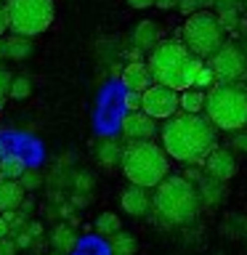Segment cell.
I'll list each match as a JSON object with an SVG mask.
<instances>
[{
	"label": "cell",
	"instance_id": "obj_12",
	"mask_svg": "<svg viewBox=\"0 0 247 255\" xmlns=\"http://www.w3.org/2000/svg\"><path fill=\"white\" fill-rule=\"evenodd\" d=\"M130 43H133L135 51H141V53H154L157 45L162 43V29H159L154 21L143 19V21L135 24V29L130 32Z\"/></svg>",
	"mask_w": 247,
	"mask_h": 255
},
{
	"label": "cell",
	"instance_id": "obj_24",
	"mask_svg": "<svg viewBox=\"0 0 247 255\" xmlns=\"http://www.w3.org/2000/svg\"><path fill=\"white\" fill-rule=\"evenodd\" d=\"M218 19H221V27L226 32H234L242 27V16H239V8H223L218 11Z\"/></svg>",
	"mask_w": 247,
	"mask_h": 255
},
{
	"label": "cell",
	"instance_id": "obj_3",
	"mask_svg": "<svg viewBox=\"0 0 247 255\" xmlns=\"http://www.w3.org/2000/svg\"><path fill=\"white\" fill-rule=\"evenodd\" d=\"M199 191L186 175H167L154 191V213L167 226H186L199 213Z\"/></svg>",
	"mask_w": 247,
	"mask_h": 255
},
{
	"label": "cell",
	"instance_id": "obj_45",
	"mask_svg": "<svg viewBox=\"0 0 247 255\" xmlns=\"http://www.w3.org/2000/svg\"><path fill=\"white\" fill-rule=\"evenodd\" d=\"M51 255H61V253H51Z\"/></svg>",
	"mask_w": 247,
	"mask_h": 255
},
{
	"label": "cell",
	"instance_id": "obj_2",
	"mask_svg": "<svg viewBox=\"0 0 247 255\" xmlns=\"http://www.w3.org/2000/svg\"><path fill=\"white\" fill-rule=\"evenodd\" d=\"M146 64H149L151 75H154V83L167 85L178 93L194 88L199 69L205 67L202 59H197L183 40H162L157 45V51L149 53Z\"/></svg>",
	"mask_w": 247,
	"mask_h": 255
},
{
	"label": "cell",
	"instance_id": "obj_37",
	"mask_svg": "<svg viewBox=\"0 0 247 255\" xmlns=\"http://www.w3.org/2000/svg\"><path fill=\"white\" fill-rule=\"evenodd\" d=\"M127 3H130L133 8H138V11H141V8H149V5H157V0H127Z\"/></svg>",
	"mask_w": 247,
	"mask_h": 255
},
{
	"label": "cell",
	"instance_id": "obj_13",
	"mask_svg": "<svg viewBox=\"0 0 247 255\" xmlns=\"http://www.w3.org/2000/svg\"><path fill=\"white\" fill-rule=\"evenodd\" d=\"M202 167H205L207 175H213V178L226 183L229 178H234V173H237V159L229 149H215L213 154L205 159Z\"/></svg>",
	"mask_w": 247,
	"mask_h": 255
},
{
	"label": "cell",
	"instance_id": "obj_6",
	"mask_svg": "<svg viewBox=\"0 0 247 255\" xmlns=\"http://www.w3.org/2000/svg\"><path fill=\"white\" fill-rule=\"evenodd\" d=\"M223 35H226V29L221 27L218 13L213 11H199L189 16L181 29V40L197 59H213L223 48Z\"/></svg>",
	"mask_w": 247,
	"mask_h": 255
},
{
	"label": "cell",
	"instance_id": "obj_29",
	"mask_svg": "<svg viewBox=\"0 0 247 255\" xmlns=\"http://www.w3.org/2000/svg\"><path fill=\"white\" fill-rule=\"evenodd\" d=\"M72 186H75L77 191H91L93 189V178L88 173H75L72 175Z\"/></svg>",
	"mask_w": 247,
	"mask_h": 255
},
{
	"label": "cell",
	"instance_id": "obj_35",
	"mask_svg": "<svg viewBox=\"0 0 247 255\" xmlns=\"http://www.w3.org/2000/svg\"><path fill=\"white\" fill-rule=\"evenodd\" d=\"M8 29H11V21H8V8L0 3V37H3Z\"/></svg>",
	"mask_w": 247,
	"mask_h": 255
},
{
	"label": "cell",
	"instance_id": "obj_20",
	"mask_svg": "<svg viewBox=\"0 0 247 255\" xmlns=\"http://www.w3.org/2000/svg\"><path fill=\"white\" fill-rule=\"evenodd\" d=\"M205 101H207V93L197 91V88H189V91L181 93V109L186 112V115H202Z\"/></svg>",
	"mask_w": 247,
	"mask_h": 255
},
{
	"label": "cell",
	"instance_id": "obj_40",
	"mask_svg": "<svg viewBox=\"0 0 247 255\" xmlns=\"http://www.w3.org/2000/svg\"><path fill=\"white\" fill-rule=\"evenodd\" d=\"M8 157V151H5V143L3 141H0V162H3V159Z\"/></svg>",
	"mask_w": 247,
	"mask_h": 255
},
{
	"label": "cell",
	"instance_id": "obj_41",
	"mask_svg": "<svg viewBox=\"0 0 247 255\" xmlns=\"http://www.w3.org/2000/svg\"><path fill=\"white\" fill-rule=\"evenodd\" d=\"M0 59H5V53H3V40H0Z\"/></svg>",
	"mask_w": 247,
	"mask_h": 255
},
{
	"label": "cell",
	"instance_id": "obj_47",
	"mask_svg": "<svg viewBox=\"0 0 247 255\" xmlns=\"http://www.w3.org/2000/svg\"><path fill=\"white\" fill-rule=\"evenodd\" d=\"M0 3H3V0H0Z\"/></svg>",
	"mask_w": 247,
	"mask_h": 255
},
{
	"label": "cell",
	"instance_id": "obj_14",
	"mask_svg": "<svg viewBox=\"0 0 247 255\" xmlns=\"http://www.w3.org/2000/svg\"><path fill=\"white\" fill-rule=\"evenodd\" d=\"M123 85L133 93H146L151 85H154V75H151L149 64L143 61H130L123 69Z\"/></svg>",
	"mask_w": 247,
	"mask_h": 255
},
{
	"label": "cell",
	"instance_id": "obj_28",
	"mask_svg": "<svg viewBox=\"0 0 247 255\" xmlns=\"http://www.w3.org/2000/svg\"><path fill=\"white\" fill-rule=\"evenodd\" d=\"M202 5H207V0H181V3H178V11L189 19V16L199 13V8H202Z\"/></svg>",
	"mask_w": 247,
	"mask_h": 255
},
{
	"label": "cell",
	"instance_id": "obj_30",
	"mask_svg": "<svg viewBox=\"0 0 247 255\" xmlns=\"http://www.w3.org/2000/svg\"><path fill=\"white\" fill-rule=\"evenodd\" d=\"M13 75L5 67H0V96H11V85H13Z\"/></svg>",
	"mask_w": 247,
	"mask_h": 255
},
{
	"label": "cell",
	"instance_id": "obj_27",
	"mask_svg": "<svg viewBox=\"0 0 247 255\" xmlns=\"http://www.w3.org/2000/svg\"><path fill=\"white\" fill-rule=\"evenodd\" d=\"M21 186L27 189V191H35V189H40L43 186V173L40 170H35V167H27V173L21 175Z\"/></svg>",
	"mask_w": 247,
	"mask_h": 255
},
{
	"label": "cell",
	"instance_id": "obj_31",
	"mask_svg": "<svg viewBox=\"0 0 247 255\" xmlns=\"http://www.w3.org/2000/svg\"><path fill=\"white\" fill-rule=\"evenodd\" d=\"M141 104H143V93H133V91L125 93V107L130 112H141Z\"/></svg>",
	"mask_w": 247,
	"mask_h": 255
},
{
	"label": "cell",
	"instance_id": "obj_16",
	"mask_svg": "<svg viewBox=\"0 0 247 255\" xmlns=\"http://www.w3.org/2000/svg\"><path fill=\"white\" fill-rule=\"evenodd\" d=\"M197 191H199V199H202L205 207H215L226 199V186H223V181L213 178V175H207V173L197 181Z\"/></svg>",
	"mask_w": 247,
	"mask_h": 255
},
{
	"label": "cell",
	"instance_id": "obj_42",
	"mask_svg": "<svg viewBox=\"0 0 247 255\" xmlns=\"http://www.w3.org/2000/svg\"><path fill=\"white\" fill-rule=\"evenodd\" d=\"M5 107V96H0V109H3Z\"/></svg>",
	"mask_w": 247,
	"mask_h": 255
},
{
	"label": "cell",
	"instance_id": "obj_32",
	"mask_svg": "<svg viewBox=\"0 0 247 255\" xmlns=\"http://www.w3.org/2000/svg\"><path fill=\"white\" fill-rule=\"evenodd\" d=\"M229 143H231V149H234V151H245V154H247V130L234 133Z\"/></svg>",
	"mask_w": 247,
	"mask_h": 255
},
{
	"label": "cell",
	"instance_id": "obj_5",
	"mask_svg": "<svg viewBox=\"0 0 247 255\" xmlns=\"http://www.w3.org/2000/svg\"><path fill=\"white\" fill-rule=\"evenodd\" d=\"M207 120L226 133H239L247 125V88L242 83H218L207 91Z\"/></svg>",
	"mask_w": 247,
	"mask_h": 255
},
{
	"label": "cell",
	"instance_id": "obj_46",
	"mask_svg": "<svg viewBox=\"0 0 247 255\" xmlns=\"http://www.w3.org/2000/svg\"><path fill=\"white\" fill-rule=\"evenodd\" d=\"M0 178H3V175H0Z\"/></svg>",
	"mask_w": 247,
	"mask_h": 255
},
{
	"label": "cell",
	"instance_id": "obj_11",
	"mask_svg": "<svg viewBox=\"0 0 247 255\" xmlns=\"http://www.w3.org/2000/svg\"><path fill=\"white\" fill-rule=\"evenodd\" d=\"M120 207L127 215H133V218H143V215H149V210H154V197H149V189L130 183L120 194Z\"/></svg>",
	"mask_w": 247,
	"mask_h": 255
},
{
	"label": "cell",
	"instance_id": "obj_10",
	"mask_svg": "<svg viewBox=\"0 0 247 255\" xmlns=\"http://www.w3.org/2000/svg\"><path fill=\"white\" fill-rule=\"evenodd\" d=\"M154 130H157V125L146 112H127L123 117V135H125V141H130V143L151 141L154 138Z\"/></svg>",
	"mask_w": 247,
	"mask_h": 255
},
{
	"label": "cell",
	"instance_id": "obj_36",
	"mask_svg": "<svg viewBox=\"0 0 247 255\" xmlns=\"http://www.w3.org/2000/svg\"><path fill=\"white\" fill-rule=\"evenodd\" d=\"M5 237H11V223H8V218L0 213V239H5Z\"/></svg>",
	"mask_w": 247,
	"mask_h": 255
},
{
	"label": "cell",
	"instance_id": "obj_23",
	"mask_svg": "<svg viewBox=\"0 0 247 255\" xmlns=\"http://www.w3.org/2000/svg\"><path fill=\"white\" fill-rule=\"evenodd\" d=\"M96 231H99L101 237H115V234H120L123 231V223H120V215H115V213H101L99 218H96Z\"/></svg>",
	"mask_w": 247,
	"mask_h": 255
},
{
	"label": "cell",
	"instance_id": "obj_43",
	"mask_svg": "<svg viewBox=\"0 0 247 255\" xmlns=\"http://www.w3.org/2000/svg\"><path fill=\"white\" fill-rule=\"evenodd\" d=\"M207 5H215V0H207Z\"/></svg>",
	"mask_w": 247,
	"mask_h": 255
},
{
	"label": "cell",
	"instance_id": "obj_44",
	"mask_svg": "<svg viewBox=\"0 0 247 255\" xmlns=\"http://www.w3.org/2000/svg\"><path fill=\"white\" fill-rule=\"evenodd\" d=\"M245 53H247V37H245Z\"/></svg>",
	"mask_w": 247,
	"mask_h": 255
},
{
	"label": "cell",
	"instance_id": "obj_1",
	"mask_svg": "<svg viewBox=\"0 0 247 255\" xmlns=\"http://www.w3.org/2000/svg\"><path fill=\"white\" fill-rule=\"evenodd\" d=\"M162 149L170 154V159L186 165H205V159L213 154L218 143V128L207 115H181L170 117L162 125Z\"/></svg>",
	"mask_w": 247,
	"mask_h": 255
},
{
	"label": "cell",
	"instance_id": "obj_9",
	"mask_svg": "<svg viewBox=\"0 0 247 255\" xmlns=\"http://www.w3.org/2000/svg\"><path fill=\"white\" fill-rule=\"evenodd\" d=\"M178 107H181V93L173 91V88H167V85L154 83L146 93H143L141 112H146L151 120H170V117H175Z\"/></svg>",
	"mask_w": 247,
	"mask_h": 255
},
{
	"label": "cell",
	"instance_id": "obj_38",
	"mask_svg": "<svg viewBox=\"0 0 247 255\" xmlns=\"http://www.w3.org/2000/svg\"><path fill=\"white\" fill-rule=\"evenodd\" d=\"M181 0H157V8H162V11H170V8H175Z\"/></svg>",
	"mask_w": 247,
	"mask_h": 255
},
{
	"label": "cell",
	"instance_id": "obj_7",
	"mask_svg": "<svg viewBox=\"0 0 247 255\" xmlns=\"http://www.w3.org/2000/svg\"><path fill=\"white\" fill-rule=\"evenodd\" d=\"M11 32L19 37H37L53 21V0H8Z\"/></svg>",
	"mask_w": 247,
	"mask_h": 255
},
{
	"label": "cell",
	"instance_id": "obj_39",
	"mask_svg": "<svg viewBox=\"0 0 247 255\" xmlns=\"http://www.w3.org/2000/svg\"><path fill=\"white\" fill-rule=\"evenodd\" d=\"M27 229H29V234H32V237H40V234H43V226H40L37 221H32V223H29Z\"/></svg>",
	"mask_w": 247,
	"mask_h": 255
},
{
	"label": "cell",
	"instance_id": "obj_34",
	"mask_svg": "<svg viewBox=\"0 0 247 255\" xmlns=\"http://www.w3.org/2000/svg\"><path fill=\"white\" fill-rule=\"evenodd\" d=\"M32 239H35V237L29 234V229H24V231H19V234H13V242L19 245V250H21V247H29Z\"/></svg>",
	"mask_w": 247,
	"mask_h": 255
},
{
	"label": "cell",
	"instance_id": "obj_8",
	"mask_svg": "<svg viewBox=\"0 0 247 255\" xmlns=\"http://www.w3.org/2000/svg\"><path fill=\"white\" fill-rule=\"evenodd\" d=\"M207 67L215 72L218 83H242L247 77V53L237 43H223L221 51L207 59Z\"/></svg>",
	"mask_w": 247,
	"mask_h": 255
},
{
	"label": "cell",
	"instance_id": "obj_4",
	"mask_svg": "<svg viewBox=\"0 0 247 255\" xmlns=\"http://www.w3.org/2000/svg\"><path fill=\"white\" fill-rule=\"evenodd\" d=\"M123 173L133 186L157 189L170 175V154L162 149V143L154 141H135L125 146Z\"/></svg>",
	"mask_w": 247,
	"mask_h": 255
},
{
	"label": "cell",
	"instance_id": "obj_26",
	"mask_svg": "<svg viewBox=\"0 0 247 255\" xmlns=\"http://www.w3.org/2000/svg\"><path fill=\"white\" fill-rule=\"evenodd\" d=\"M32 93V83H29V77H16L13 80V85H11V99L16 101H21V99H27V96Z\"/></svg>",
	"mask_w": 247,
	"mask_h": 255
},
{
	"label": "cell",
	"instance_id": "obj_33",
	"mask_svg": "<svg viewBox=\"0 0 247 255\" xmlns=\"http://www.w3.org/2000/svg\"><path fill=\"white\" fill-rule=\"evenodd\" d=\"M16 253H19V245L13 242V237L0 239V255H16Z\"/></svg>",
	"mask_w": 247,
	"mask_h": 255
},
{
	"label": "cell",
	"instance_id": "obj_22",
	"mask_svg": "<svg viewBox=\"0 0 247 255\" xmlns=\"http://www.w3.org/2000/svg\"><path fill=\"white\" fill-rule=\"evenodd\" d=\"M135 237L130 234V231H120V234H115L109 239V250L112 255H135Z\"/></svg>",
	"mask_w": 247,
	"mask_h": 255
},
{
	"label": "cell",
	"instance_id": "obj_18",
	"mask_svg": "<svg viewBox=\"0 0 247 255\" xmlns=\"http://www.w3.org/2000/svg\"><path fill=\"white\" fill-rule=\"evenodd\" d=\"M51 245H53L56 253L69 255L72 250H75V245H77L75 229H69V226H56V229L51 231Z\"/></svg>",
	"mask_w": 247,
	"mask_h": 255
},
{
	"label": "cell",
	"instance_id": "obj_17",
	"mask_svg": "<svg viewBox=\"0 0 247 255\" xmlns=\"http://www.w3.org/2000/svg\"><path fill=\"white\" fill-rule=\"evenodd\" d=\"M123 157H125V146L117 138H104L99 146H96V159H99V165H104L107 170H112L115 165H123Z\"/></svg>",
	"mask_w": 247,
	"mask_h": 255
},
{
	"label": "cell",
	"instance_id": "obj_21",
	"mask_svg": "<svg viewBox=\"0 0 247 255\" xmlns=\"http://www.w3.org/2000/svg\"><path fill=\"white\" fill-rule=\"evenodd\" d=\"M27 173V162L19 154H8L3 162H0V175L5 181H21V175Z\"/></svg>",
	"mask_w": 247,
	"mask_h": 255
},
{
	"label": "cell",
	"instance_id": "obj_15",
	"mask_svg": "<svg viewBox=\"0 0 247 255\" xmlns=\"http://www.w3.org/2000/svg\"><path fill=\"white\" fill-rule=\"evenodd\" d=\"M24 194H27V189H24L19 181H5V178H0V213L21 210Z\"/></svg>",
	"mask_w": 247,
	"mask_h": 255
},
{
	"label": "cell",
	"instance_id": "obj_25",
	"mask_svg": "<svg viewBox=\"0 0 247 255\" xmlns=\"http://www.w3.org/2000/svg\"><path fill=\"white\" fill-rule=\"evenodd\" d=\"M213 85H218V77H215V72H213V69L205 64V67L199 69L197 80H194V88H197V91H205V93H207Z\"/></svg>",
	"mask_w": 247,
	"mask_h": 255
},
{
	"label": "cell",
	"instance_id": "obj_19",
	"mask_svg": "<svg viewBox=\"0 0 247 255\" xmlns=\"http://www.w3.org/2000/svg\"><path fill=\"white\" fill-rule=\"evenodd\" d=\"M3 53H5V59L24 61V59H27V56L32 53V43H29V37H19V35H13V37L3 40Z\"/></svg>",
	"mask_w": 247,
	"mask_h": 255
}]
</instances>
